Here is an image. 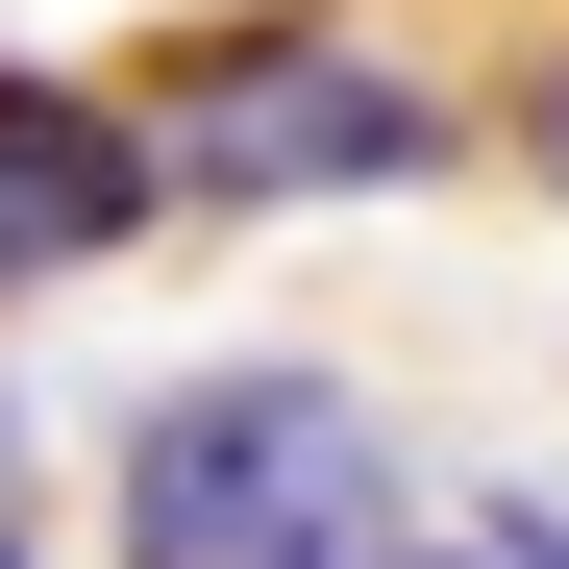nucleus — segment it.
Masks as SVG:
<instances>
[{
    "label": "nucleus",
    "mask_w": 569,
    "mask_h": 569,
    "mask_svg": "<svg viewBox=\"0 0 569 569\" xmlns=\"http://www.w3.org/2000/svg\"><path fill=\"white\" fill-rule=\"evenodd\" d=\"M100 545H124V569H421L371 397L298 371V347L173 371V397L124 421V470H100Z\"/></svg>",
    "instance_id": "1"
},
{
    "label": "nucleus",
    "mask_w": 569,
    "mask_h": 569,
    "mask_svg": "<svg viewBox=\"0 0 569 569\" xmlns=\"http://www.w3.org/2000/svg\"><path fill=\"white\" fill-rule=\"evenodd\" d=\"M545 173H569V100H545Z\"/></svg>",
    "instance_id": "6"
},
{
    "label": "nucleus",
    "mask_w": 569,
    "mask_h": 569,
    "mask_svg": "<svg viewBox=\"0 0 569 569\" xmlns=\"http://www.w3.org/2000/svg\"><path fill=\"white\" fill-rule=\"evenodd\" d=\"M124 124L173 199H397V173H446V100L397 50H347L322 0H223V26H173L124 74Z\"/></svg>",
    "instance_id": "2"
},
{
    "label": "nucleus",
    "mask_w": 569,
    "mask_h": 569,
    "mask_svg": "<svg viewBox=\"0 0 569 569\" xmlns=\"http://www.w3.org/2000/svg\"><path fill=\"white\" fill-rule=\"evenodd\" d=\"M173 199L124 100H74V74H0V298H50V272H100L124 223Z\"/></svg>",
    "instance_id": "3"
},
{
    "label": "nucleus",
    "mask_w": 569,
    "mask_h": 569,
    "mask_svg": "<svg viewBox=\"0 0 569 569\" xmlns=\"http://www.w3.org/2000/svg\"><path fill=\"white\" fill-rule=\"evenodd\" d=\"M0 569H26V397H0Z\"/></svg>",
    "instance_id": "5"
},
{
    "label": "nucleus",
    "mask_w": 569,
    "mask_h": 569,
    "mask_svg": "<svg viewBox=\"0 0 569 569\" xmlns=\"http://www.w3.org/2000/svg\"><path fill=\"white\" fill-rule=\"evenodd\" d=\"M421 569H569V520H470V545H421Z\"/></svg>",
    "instance_id": "4"
}]
</instances>
